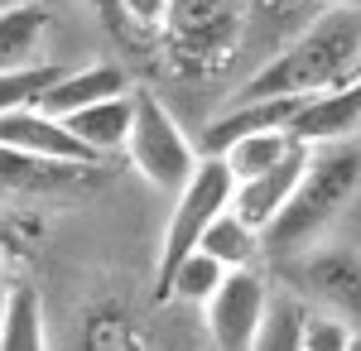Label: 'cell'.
Returning a JSON list of instances; mask_svg holds the SVG:
<instances>
[{
	"label": "cell",
	"instance_id": "cell-1",
	"mask_svg": "<svg viewBox=\"0 0 361 351\" xmlns=\"http://www.w3.org/2000/svg\"><path fill=\"white\" fill-rule=\"evenodd\" d=\"M357 63H361V10L323 5L318 20L289 49H279L260 73H250L231 101H250V97H308V92H323V87L357 78Z\"/></svg>",
	"mask_w": 361,
	"mask_h": 351
},
{
	"label": "cell",
	"instance_id": "cell-2",
	"mask_svg": "<svg viewBox=\"0 0 361 351\" xmlns=\"http://www.w3.org/2000/svg\"><path fill=\"white\" fill-rule=\"evenodd\" d=\"M357 183H361V149L352 140H323V144H313L299 188L289 192V202L279 207V216L260 231L265 250L270 255L308 250L337 221V212L352 202Z\"/></svg>",
	"mask_w": 361,
	"mask_h": 351
},
{
	"label": "cell",
	"instance_id": "cell-3",
	"mask_svg": "<svg viewBox=\"0 0 361 351\" xmlns=\"http://www.w3.org/2000/svg\"><path fill=\"white\" fill-rule=\"evenodd\" d=\"M231 192H236V173L226 168L222 154H202L193 168V178L173 192V212H169L164 241H159V265H154V298L164 294L169 274L178 270V260L202 245V231L231 207Z\"/></svg>",
	"mask_w": 361,
	"mask_h": 351
},
{
	"label": "cell",
	"instance_id": "cell-4",
	"mask_svg": "<svg viewBox=\"0 0 361 351\" xmlns=\"http://www.w3.org/2000/svg\"><path fill=\"white\" fill-rule=\"evenodd\" d=\"M246 29V0H169V58L178 73L207 78L236 54V39Z\"/></svg>",
	"mask_w": 361,
	"mask_h": 351
},
{
	"label": "cell",
	"instance_id": "cell-5",
	"mask_svg": "<svg viewBox=\"0 0 361 351\" xmlns=\"http://www.w3.org/2000/svg\"><path fill=\"white\" fill-rule=\"evenodd\" d=\"M126 154H130V168L140 178H149L154 188L178 192L197 168V144L183 135V125L173 121V111L149 97V92H135V121H130V140H126Z\"/></svg>",
	"mask_w": 361,
	"mask_h": 351
},
{
	"label": "cell",
	"instance_id": "cell-6",
	"mask_svg": "<svg viewBox=\"0 0 361 351\" xmlns=\"http://www.w3.org/2000/svg\"><path fill=\"white\" fill-rule=\"evenodd\" d=\"M265 303H270V284H265V274L255 265L226 270L222 284L212 289V298L202 303V323H207L212 347L255 351V332H260V318H265Z\"/></svg>",
	"mask_w": 361,
	"mask_h": 351
},
{
	"label": "cell",
	"instance_id": "cell-7",
	"mask_svg": "<svg viewBox=\"0 0 361 351\" xmlns=\"http://www.w3.org/2000/svg\"><path fill=\"white\" fill-rule=\"evenodd\" d=\"M0 144L34 154V159H58V164H102L97 149H87L82 140L68 130V121L44 111L39 101H20V106L0 111Z\"/></svg>",
	"mask_w": 361,
	"mask_h": 351
},
{
	"label": "cell",
	"instance_id": "cell-8",
	"mask_svg": "<svg viewBox=\"0 0 361 351\" xmlns=\"http://www.w3.org/2000/svg\"><path fill=\"white\" fill-rule=\"evenodd\" d=\"M294 289L313 303V308H328L337 318L361 332V255L352 250H318V255H304L294 270Z\"/></svg>",
	"mask_w": 361,
	"mask_h": 351
},
{
	"label": "cell",
	"instance_id": "cell-9",
	"mask_svg": "<svg viewBox=\"0 0 361 351\" xmlns=\"http://www.w3.org/2000/svg\"><path fill=\"white\" fill-rule=\"evenodd\" d=\"M289 130L308 144H323V140H352L361 130V73L337 87H323V92H308Z\"/></svg>",
	"mask_w": 361,
	"mask_h": 351
},
{
	"label": "cell",
	"instance_id": "cell-10",
	"mask_svg": "<svg viewBox=\"0 0 361 351\" xmlns=\"http://www.w3.org/2000/svg\"><path fill=\"white\" fill-rule=\"evenodd\" d=\"M308 154H313V144H308V140H299V144H294V149H289L279 164H270L265 173L241 178V183H236V192H231V207L246 216L255 231H265V226L279 216V207L289 202V192L299 188V178H304V168H308Z\"/></svg>",
	"mask_w": 361,
	"mask_h": 351
},
{
	"label": "cell",
	"instance_id": "cell-11",
	"mask_svg": "<svg viewBox=\"0 0 361 351\" xmlns=\"http://www.w3.org/2000/svg\"><path fill=\"white\" fill-rule=\"evenodd\" d=\"M299 101H304V97H250V101H226V111L202 130V154H222L236 135H250V130H289Z\"/></svg>",
	"mask_w": 361,
	"mask_h": 351
},
{
	"label": "cell",
	"instance_id": "cell-12",
	"mask_svg": "<svg viewBox=\"0 0 361 351\" xmlns=\"http://www.w3.org/2000/svg\"><path fill=\"white\" fill-rule=\"evenodd\" d=\"M63 121H68V130L82 140L87 149H97V154L106 159V154H116V149H126V140H130V121H135V92L102 97V101H92V106L68 111Z\"/></svg>",
	"mask_w": 361,
	"mask_h": 351
},
{
	"label": "cell",
	"instance_id": "cell-13",
	"mask_svg": "<svg viewBox=\"0 0 361 351\" xmlns=\"http://www.w3.org/2000/svg\"><path fill=\"white\" fill-rule=\"evenodd\" d=\"M49 25H54V15L39 0L0 5V73H20V68L44 63L39 49L49 39Z\"/></svg>",
	"mask_w": 361,
	"mask_h": 351
},
{
	"label": "cell",
	"instance_id": "cell-14",
	"mask_svg": "<svg viewBox=\"0 0 361 351\" xmlns=\"http://www.w3.org/2000/svg\"><path fill=\"white\" fill-rule=\"evenodd\" d=\"M116 92H130L126 73H121L116 63H87V68H73V73L63 68V73L44 87L39 106L54 111V116H68V111L92 106V101H102V97H116Z\"/></svg>",
	"mask_w": 361,
	"mask_h": 351
},
{
	"label": "cell",
	"instance_id": "cell-15",
	"mask_svg": "<svg viewBox=\"0 0 361 351\" xmlns=\"http://www.w3.org/2000/svg\"><path fill=\"white\" fill-rule=\"evenodd\" d=\"M87 168H97V164L34 159V154L0 144V192H49V188H63V183H78Z\"/></svg>",
	"mask_w": 361,
	"mask_h": 351
},
{
	"label": "cell",
	"instance_id": "cell-16",
	"mask_svg": "<svg viewBox=\"0 0 361 351\" xmlns=\"http://www.w3.org/2000/svg\"><path fill=\"white\" fill-rule=\"evenodd\" d=\"M308 298L299 289H284V294H270L265 303V318H260V332H255V347L265 351H304V332H308Z\"/></svg>",
	"mask_w": 361,
	"mask_h": 351
},
{
	"label": "cell",
	"instance_id": "cell-17",
	"mask_svg": "<svg viewBox=\"0 0 361 351\" xmlns=\"http://www.w3.org/2000/svg\"><path fill=\"white\" fill-rule=\"evenodd\" d=\"M44 342V298L34 284H15L0 318V351H39Z\"/></svg>",
	"mask_w": 361,
	"mask_h": 351
},
{
	"label": "cell",
	"instance_id": "cell-18",
	"mask_svg": "<svg viewBox=\"0 0 361 351\" xmlns=\"http://www.w3.org/2000/svg\"><path fill=\"white\" fill-rule=\"evenodd\" d=\"M294 144H299L294 130H250V135H236L226 144L222 159H226V168L236 173V183H241V178H255V173H265L270 164H279Z\"/></svg>",
	"mask_w": 361,
	"mask_h": 351
},
{
	"label": "cell",
	"instance_id": "cell-19",
	"mask_svg": "<svg viewBox=\"0 0 361 351\" xmlns=\"http://www.w3.org/2000/svg\"><path fill=\"white\" fill-rule=\"evenodd\" d=\"M202 250H212L226 270H241V265H255V255L265 250V241H260V231H255L236 207H226V212L202 231Z\"/></svg>",
	"mask_w": 361,
	"mask_h": 351
},
{
	"label": "cell",
	"instance_id": "cell-20",
	"mask_svg": "<svg viewBox=\"0 0 361 351\" xmlns=\"http://www.w3.org/2000/svg\"><path fill=\"white\" fill-rule=\"evenodd\" d=\"M222 274H226V265L212 255V250H202V245H197V250H188V255L178 260V270L169 274L159 303H169V298H178V303H207L212 289L222 284Z\"/></svg>",
	"mask_w": 361,
	"mask_h": 351
},
{
	"label": "cell",
	"instance_id": "cell-21",
	"mask_svg": "<svg viewBox=\"0 0 361 351\" xmlns=\"http://www.w3.org/2000/svg\"><path fill=\"white\" fill-rule=\"evenodd\" d=\"M347 347H361L357 327L347 318H337V313H328V308H313L304 332V351H347Z\"/></svg>",
	"mask_w": 361,
	"mask_h": 351
},
{
	"label": "cell",
	"instance_id": "cell-22",
	"mask_svg": "<svg viewBox=\"0 0 361 351\" xmlns=\"http://www.w3.org/2000/svg\"><path fill=\"white\" fill-rule=\"evenodd\" d=\"M58 73H63L58 63H34V68H20V73H0V111L20 106V101H39L44 87H49Z\"/></svg>",
	"mask_w": 361,
	"mask_h": 351
},
{
	"label": "cell",
	"instance_id": "cell-23",
	"mask_svg": "<svg viewBox=\"0 0 361 351\" xmlns=\"http://www.w3.org/2000/svg\"><path fill=\"white\" fill-rule=\"evenodd\" d=\"M116 20L135 25L140 34H164L169 0H116Z\"/></svg>",
	"mask_w": 361,
	"mask_h": 351
},
{
	"label": "cell",
	"instance_id": "cell-24",
	"mask_svg": "<svg viewBox=\"0 0 361 351\" xmlns=\"http://www.w3.org/2000/svg\"><path fill=\"white\" fill-rule=\"evenodd\" d=\"M15 289V279H10V265H5V241H0V318H5V298Z\"/></svg>",
	"mask_w": 361,
	"mask_h": 351
},
{
	"label": "cell",
	"instance_id": "cell-25",
	"mask_svg": "<svg viewBox=\"0 0 361 351\" xmlns=\"http://www.w3.org/2000/svg\"><path fill=\"white\" fill-rule=\"evenodd\" d=\"M87 5H92V10H102V20H106V15L116 20V0H87Z\"/></svg>",
	"mask_w": 361,
	"mask_h": 351
},
{
	"label": "cell",
	"instance_id": "cell-26",
	"mask_svg": "<svg viewBox=\"0 0 361 351\" xmlns=\"http://www.w3.org/2000/svg\"><path fill=\"white\" fill-rule=\"evenodd\" d=\"M323 5H347V10H361V0H323Z\"/></svg>",
	"mask_w": 361,
	"mask_h": 351
},
{
	"label": "cell",
	"instance_id": "cell-27",
	"mask_svg": "<svg viewBox=\"0 0 361 351\" xmlns=\"http://www.w3.org/2000/svg\"><path fill=\"white\" fill-rule=\"evenodd\" d=\"M357 73H361V63H357Z\"/></svg>",
	"mask_w": 361,
	"mask_h": 351
}]
</instances>
